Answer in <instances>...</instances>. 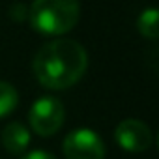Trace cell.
Wrapping results in <instances>:
<instances>
[{"label": "cell", "instance_id": "obj_7", "mask_svg": "<svg viewBox=\"0 0 159 159\" xmlns=\"http://www.w3.org/2000/svg\"><path fill=\"white\" fill-rule=\"evenodd\" d=\"M159 13L155 8H148L144 10L140 15H139V32L144 36V38H150V39H155L157 38V28H159Z\"/></svg>", "mask_w": 159, "mask_h": 159}, {"label": "cell", "instance_id": "obj_8", "mask_svg": "<svg viewBox=\"0 0 159 159\" xmlns=\"http://www.w3.org/2000/svg\"><path fill=\"white\" fill-rule=\"evenodd\" d=\"M19 103V96H17V90L10 84V83H4L0 81V118L8 116Z\"/></svg>", "mask_w": 159, "mask_h": 159}, {"label": "cell", "instance_id": "obj_3", "mask_svg": "<svg viewBox=\"0 0 159 159\" xmlns=\"http://www.w3.org/2000/svg\"><path fill=\"white\" fill-rule=\"evenodd\" d=\"M64 118H66L64 105L60 99H56L52 96H43V98L36 99L28 112V122H30L32 129L41 137L54 135L62 127Z\"/></svg>", "mask_w": 159, "mask_h": 159}, {"label": "cell", "instance_id": "obj_1", "mask_svg": "<svg viewBox=\"0 0 159 159\" xmlns=\"http://www.w3.org/2000/svg\"><path fill=\"white\" fill-rule=\"evenodd\" d=\"M32 67L36 79L45 88L64 90L81 81L88 67V54L75 39L58 38L38 51Z\"/></svg>", "mask_w": 159, "mask_h": 159}, {"label": "cell", "instance_id": "obj_6", "mask_svg": "<svg viewBox=\"0 0 159 159\" xmlns=\"http://www.w3.org/2000/svg\"><path fill=\"white\" fill-rule=\"evenodd\" d=\"M28 142H30V133H28V129L23 124L11 122V124H8L4 127V131H2V144H4V148L8 152L19 155V153H23L26 150Z\"/></svg>", "mask_w": 159, "mask_h": 159}, {"label": "cell", "instance_id": "obj_9", "mask_svg": "<svg viewBox=\"0 0 159 159\" xmlns=\"http://www.w3.org/2000/svg\"><path fill=\"white\" fill-rule=\"evenodd\" d=\"M21 159H56L52 153H49V152H43V150H36V152H30V153H26L25 157H21Z\"/></svg>", "mask_w": 159, "mask_h": 159}, {"label": "cell", "instance_id": "obj_2", "mask_svg": "<svg viewBox=\"0 0 159 159\" xmlns=\"http://www.w3.org/2000/svg\"><path fill=\"white\" fill-rule=\"evenodd\" d=\"M81 15L79 0H34L30 6L32 26L45 36H62L69 32Z\"/></svg>", "mask_w": 159, "mask_h": 159}, {"label": "cell", "instance_id": "obj_5", "mask_svg": "<svg viewBox=\"0 0 159 159\" xmlns=\"http://www.w3.org/2000/svg\"><path fill=\"white\" fill-rule=\"evenodd\" d=\"M114 140L125 152H144L152 146V131L144 122L124 120L114 129Z\"/></svg>", "mask_w": 159, "mask_h": 159}, {"label": "cell", "instance_id": "obj_4", "mask_svg": "<svg viewBox=\"0 0 159 159\" xmlns=\"http://www.w3.org/2000/svg\"><path fill=\"white\" fill-rule=\"evenodd\" d=\"M64 155L66 159H105V146L96 131L79 127L66 137Z\"/></svg>", "mask_w": 159, "mask_h": 159}]
</instances>
